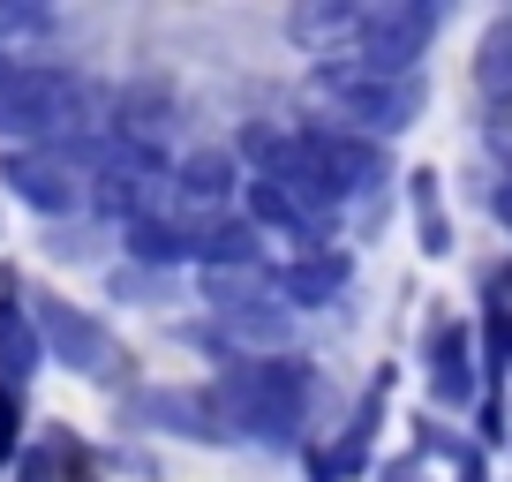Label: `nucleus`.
Here are the masks:
<instances>
[{"label":"nucleus","instance_id":"a211bd4d","mask_svg":"<svg viewBox=\"0 0 512 482\" xmlns=\"http://www.w3.org/2000/svg\"><path fill=\"white\" fill-rule=\"evenodd\" d=\"M490 354H497V362H512V317H497V309H490Z\"/></svg>","mask_w":512,"mask_h":482},{"label":"nucleus","instance_id":"0eeeda50","mask_svg":"<svg viewBox=\"0 0 512 482\" xmlns=\"http://www.w3.org/2000/svg\"><path fill=\"white\" fill-rule=\"evenodd\" d=\"M0 181H8V196H16V204L46 211V219H61V211L91 204V166H83L68 144H46V151H8V159H0Z\"/></svg>","mask_w":512,"mask_h":482},{"label":"nucleus","instance_id":"6ab92c4d","mask_svg":"<svg viewBox=\"0 0 512 482\" xmlns=\"http://www.w3.org/2000/svg\"><path fill=\"white\" fill-rule=\"evenodd\" d=\"M490 219H497V226H505V234H512V174H505V181H497V189H490Z\"/></svg>","mask_w":512,"mask_h":482},{"label":"nucleus","instance_id":"39448f33","mask_svg":"<svg viewBox=\"0 0 512 482\" xmlns=\"http://www.w3.org/2000/svg\"><path fill=\"white\" fill-rule=\"evenodd\" d=\"M31 324H38V347H46V362L76 370L83 385H128V354H121V339H113L83 302H68V294H38V302H31Z\"/></svg>","mask_w":512,"mask_h":482},{"label":"nucleus","instance_id":"dca6fc26","mask_svg":"<svg viewBox=\"0 0 512 482\" xmlns=\"http://www.w3.org/2000/svg\"><path fill=\"white\" fill-rule=\"evenodd\" d=\"M482 144H490V159H505V174H512V98H490V113H482Z\"/></svg>","mask_w":512,"mask_h":482},{"label":"nucleus","instance_id":"f257e3e1","mask_svg":"<svg viewBox=\"0 0 512 482\" xmlns=\"http://www.w3.org/2000/svg\"><path fill=\"white\" fill-rule=\"evenodd\" d=\"M437 31H445V8L430 0H317L294 16V38L317 53V68H415Z\"/></svg>","mask_w":512,"mask_h":482},{"label":"nucleus","instance_id":"2eb2a0df","mask_svg":"<svg viewBox=\"0 0 512 482\" xmlns=\"http://www.w3.org/2000/svg\"><path fill=\"white\" fill-rule=\"evenodd\" d=\"M407 189H415V211H422V249H430V257H445L452 234H445V204H437V174H415Z\"/></svg>","mask_w":512,"mask_h":482},{"label":"nucleus","instance_id":"9b49d317","mask_svg":"<svg viewBox=\"0 0 512 482\" xmlns=\"http://www.w3.org/2000/svg\"><path fill=\"white\" fill-rule=\"evenodd\" d=\"M128 415L159 422V430H174V437H196V445H219V437H226V422H211L219 407L196 400V392H136V400H128Z\"/></svg>","mask_w":512,"mask_h":482},{"label":"nucleus","instance_id":"aec40b11","mask_svg":"<svg viewBox=\"0 0 512 482\" xmlns=\"http://www.w3.org/2000/svg\"><path fill=\"white\" fill-rule=\"evenodd\" d=\"M384 482H422V475H415V467H392V475H384Z\"/></svg>","mask_w":512,"mask_h":482},{"label":"nucleus","instance_id":"20e7f679","mask_svg":"<svg viewBox=\"0 0 512 482\" xmlns=\"http://www.w3.org/2000/svg\"><path fill=\"white\" fill-rule=\"evenodd\" d=\"M309 400H317V370L309 362H294V354H249V362H234L219 385V415L226 430H249L256 445H294L309 422Z\"/></svg>","mask_w":512,"mask_h":482},{"label":"nucleus","instance_id":"1a4fd4ad","mask_svg":"<svg viewBox=\"0 0 512 482\" xmlns=\"http://www.w3.org/2000/svg\"><path fill=\"white\" fill-rule=\"evenodd\" d=\"M347 279H354V264H347V249H302V257H287L279 264V279H272V294L287 309H324L332 294H347Z\"/></svg>","mask_w":512,"mask_h":482},{"label":"nucleus","instance_id":"f3484780","mask_svg":"<svg viewBox=\"0 0 512 482\" xmlns=\"http://www.w3.org/2000/svg\"><path fill=\"white\" fill-rule=\"evenodd\" d=\"M490 309H497V317H512V264H497V272H490Z\"/></svg>","mask_w":512,"mask_h":482},{"label":"nucleus","instance_id":"f03ea898","mask_svg":"<svg viewBox=\"0 0 512 482\" xmlns=\"http://www.w3.org/2000/svg\"><path fill=\"white\" fill-rule=\"evenodd\" d=\"M98 106H106V98H98L76 68L0 53V144H8V151L68 144V136L98 129Z\"/></svg>","mask_w":512,"mask_h":482},{"label":"nucleus","instance_id":"ddd939ff","mask_svg":"<svg viewBox=\"0 0 512 482\" xmlns=\"http://www.w3.org/2000/svg\"><path fill=\"white\" fill-rule=\"evenodd\" d=\"M475 83H482L490 98H512V16L482 31V46H475Z\"/></svg>","mask_w":512,"mask_h":482},{"label":"nucleus","instance_id":"f8f14e48","mask_svg":"<svg viewBox=\"0 0 512 482\" xmlns=\"http://www.w3.org/2000/svg\"><path fill=\"white\" fill-rule=\"evenodd\" d=\"M76 467H83V445H76L68 430H46V437L16 460V482H68Z\"/></svg>","mask_w":512,"mask_h":482},{"label":"nucleus","instance_id":"6e6552de","mask_svg":"<svg viewBox=\"0 0 512 482\" xmlns=\"http://www.w3.org/2000/svg\"><path fill=\"white\" fill-rule=\"evenodd\" d=\"M46 362V347H38V324H31V302L16 294V279L0 287V452L16 445V415H23V385H31V370Z\"/></svg>","mask_w":512,"mask_h":482},{"label":"nucleus","instance_id":"4468645a","mask_svg":"<svg viewBox=\"0 0 512 482\" xmlns=\"http://www.w3.org/2000/svg\"><path fill=\"white\" fill-rule=\"evenodd\" d=\"M53 31V8H23V0H0V53L31 46V38Z\"/></svg>","mask_w":512,"mask_h":482},{"label":"nucleus","instance_id":"7ed1b4c3","mask_svg":"<svg viewBox=\"0 0 512 482\" xmlns=\"http://www.w3.org/2000/svg\"><path fill=\"white\" fill-rule=\"evenodd\" d=\"M309 98L324 106V129H347L362 144H384V136H407L430 106V83L422 68H354L332 61L309 76Z\"/></svg>","mask_w":512,"mask_h":482},{"label":"nucleus","instance_id":"9d476101","mask_svg":"<svg viewBox=\"0 0 512 482\" xmlns=\"http://www.w3.org/2000/svg\"><path fill=\"white\" fill-rule=\"evenodd\" d=\"M430 392H437V407L475 400V332H467L460 317L430 332Z\"/></svg>","mask_w":512,"mask_h":482},{"label":"nucleus","instance_id":"423d86ee","mask_svg":"<svg viewBox=\"0 0 512 482\" xmlns=\"http://www.w3.org/2000/svg\"><path fill=\"white\" fill-rule=\"evenodd\" d=\"M234 189H241V166L226 151H189L159 189V219L174 234H189V249H204V234H219L234 219Z\"/></svg>","mask_w":512,"mask_h":482}]
</instances>
